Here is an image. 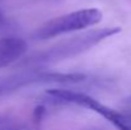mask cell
Returning <instances> with one entry per match:
<instances>
[{
	"label": "cell",
	"instance_id": "5",
	"mask_svg": "<svg viewBox=\"0 0 131 130\" xmlns=\"http://www.w3.org/2000/svg\"><path fill=\"white\" fill-rule=\"evenodd\" d=\"M28 45L19 37L0 38V69L19 60L27 51Z\"/></svg>",
	"mask_w": 131,
	"mask_h": 130
},
{
	"label": "cell",
	"instance_id": "6",
	"mask_svg": "<svg viewBox=\"0 0 131 130\" xmlns=\"http://www.w3.org/2000/svg\"><path fill=\"white\" fill-rule=\"evenodd\" d=\"M115 126L118 130H131V112H121Z\"/></svg>",
	"mask_w": 131,
	"mask_h": 130
},
{
	"label": "cell",
	"instance_id": "3",
	"mask_svg": "<svg viewBox=\"0 0 131 130\" xmlns=\"http://www.w3.org/2000/svg\"><path fill=\"white\" fill-rule=\"evenodd\" d=\"M85 75L83 74H61L47 73L38 69H28L23 73H18L4 79H0V97L18 91L22 87L36 83H78L83 82Z\"/></svg>",
	"mask_w": 131,
	"mask_h": 130
},
{
	"label": "cell",
	"instance_id": "2",
	"mask_svg": "<svg viewBox=\"0 0 131 130\" xmlns=\"http://www.w3.org/2000/svg\"><path fill=\"white\" fill-rule=\"evenodd\" d=\"M102 12L97 8H85L68 13L65 15L56 17L42 24L36 29L33 37L36 40H48L60 35L85 29L95 26L102 21Z\"/></svg>",
	"mask_w": 131,
	"mask_h": 130
},
{
	"label": "cell",
	"instance_id": "4",
	"mask_svg": "<svg viewBox=\"0 0 131 130\" xmlns=\"http://www.w3.org/2000/svg\"><path fill=\"white\" fill-rule=\"evenodd\" d=\"M47 94L51 96L57 102L74 103V105L89 108V110L97 112L98 115H101L102 117H104L113 126L116 125V123L120 117V114H121V112H117L116 110L101 103L99 101L94 99L93 97L88 96L85 93L74 92V91H69V89H50V91H47Z\"/></svg>",
	"mask_w": 131,
	"mask_h": 130
},
{
	"label": "cell",
	"instance_id": "1",
	"mask_svg": "<svg viewBox=\"0 0 131 130\" xmlns=\"http://www.w3.org/2000/svg\"><path fill=\"white\" fill-rule=\"evenodd\" d=\"M120 31L121 28L118 27H107V28H101V29L87 32L84 35L73 37L68 41L57 43L43 52H40V54H36L35 56L28 57L27 60L20 63V66H24L28 69H36L48 63H55L62 59H68L70 56L80 54L88 48L95 46L97 43L118 33Z\"/></svg>",
	"mask_w": 131,
	"mask_h": 130
},
{
	"label": "cell",
	"instance_id": "7",
	"mask_svg": "<svg viewBox=\"0 0 131 130\" xmlns=\"http://www.w3.org/2000/svg\"><path fill=\"white\" fill-rule=\"evenodd\" d=\"M8 19L5 18V15H4V13L1 12V9H0V32H3V31H5L6 28H8Z\"/></svg>",
	"mask_w": 131,
	"mask_h": 130
},
{
	"label": "cell",
	"instance_id": "8",
	"mask_svg": "<svg viewBox=\"0 0 131 130\" xmlns=\"http://www.w3.org/2000/svg\"><path fill=\"white\" fill-rule=\"evenodd\" d=\"M1 123H3V117H0V124H1Z\"/></svg>",
	"mask_w": 131,
	"mask_h": 130
}]
</instances>
